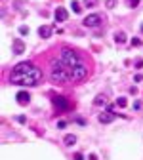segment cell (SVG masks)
Here are the masks:
<instances>
[{
	"instance_id": "25",
	"label": "cell",
	"mask_w": 143,
	"mask_h": 160,
	"mask_svg": "<svg viewBox=\"0 0 143 160\" xmlns=\"http://www.w3.org/2000/svg\"><path fill=\"white\" fill-rule=\"evenodd\" d=\"M74 160H84V156H82L80 153H76V154H74Z\"/></svg>"
},
{
	"instance_id": "1",
	"label": "cell",
	"mask_w": 143,
	"mask_h": 160,
	"mask_svg": "<svg viewBox=\"0 0 143 160\" xmlns=\"http://www.w3.org/2000/svg\"><path fill=\"white\" fill-rule=\"evenodd\" d=\"M88 69H86L82 57L78 51L63 48L59 57L52 63V80L65 84V82H80L86 78Z\"/></svg>"
},
{
	"instance_id": "27",
	"label": "cell",
	"mask_w": 143,
	"mask_h": 160,
	"mask_svg": "<svg viewBox=\"0 0 143 160\" xmlns=\"http://www.w3.org/2000/svg\"><path fill=\"white\" fill-rule=\"evenodd\" d=\"M88 160H98V156H95V154H90V156H88Z\"/></svg>"
},
{
	"instance_id": "12",
	"label": "cell",
	"mask_w": 143,
	"mask_h": 160,
	"mask_svg": "<svg viewBox=\"0 0 143 160\" xmlns=\"http://www.w3.org/2000/svg\"><path fill=\"white\" fill-rule=\"evenodd\" d=\"M76 143V135H65V145H74Z\"/></svg>"
},
{
	"instance_id": "7",
	"label": "cell",
	"mask_w": 143,
	"mask_h": 160,
	"mask_svg": "<svg viewBox=\"0 0 143 160\" xmlns=\"http://www.w3.org/2000/svg\"><path fill=\"white\" fill-rule=\"evenodd\" d=\"M38 34L42 38H50V36H52V27H50V25H42V27H38Z\"/></svg>"
},
{
	"instance_id": "2",
	"label": "cell",
	"mask_w": 143,
	"mask_h": 160,
	"mask_svg": "<svg viewBox=\"0 0 143 160\" xmlns=\"http://www.w3.org/2000/svg\"><path fill=\"white\" fill-rule=\"evenodd\" d=\"M42 78V71L29 61L17 63L10 73V82L17 86H36Z\"/></svg>"
},
{
	"instance_id": "19",
	"label": "cell",
	"mask_w": 143,
	"mask_h": 160,
	"mask_svg": "<svg viewBox=\"0 0 143 160\" xmlns=\"http://www.w3.org/2000/svg\"><path fill=\"white\" fill-rule=\"evenodd\" d=\"M19 33H21V34H23V36H25V34H27V33H29V29H27V27H19Z\"/></svg>"
},
{
	"instance_id": "6",
	"label": "cell",
	"mask_w": 143,
	"mask_h": 160,
	"mask_svg": "<svg viewBox=\"0 0 143 160\" xmlns=\"http://www.w3.org/2000/svg\"><path fill=\"white\" fill-rule=\"evenodd\" d=\"M15 99H17V103H21V105H27L31 101V95H29V92H17V94H15Z\"/></svg>"
},
{
	"instance_id": "16",
	"label": "cell",
	"mask_w": 143,
	"mask_h": 160,
	"mask_svg": "<svg viewBox=\"0 0 143 160\" xmlns=\"http://www.w3.org/2000/svg\"><path fill=\"white\" fill-rule=\"evenodd\" d=\"M128 6H130V8H136V6H139V0H128Z\"/></svg>"
},
{
	"instance_id": "23",
	"label": "cell",
	"mask_w": 143,
	"mask_h": 160,
	"mask_svg": "<svg viewBox=\"0 0 143 160\" xmlns=\"http://www.w3.org/2000/svg\"><path fill=\"white\" fill-rule=\"evenodd\" d=\"M134 109H136V111L141 109V101H136V103H134Z\"/></svg>"
},
{
	"instance_id": "9",
	"label": "cell",
	"mask_w": 143,
	"mask_h": 160,
	"mask_svg": "<svg viewBox=\"0 0 143 160\" xmlns=\"http://www.w3.org/2000/svg\"><path fill=\"white\" fill-rule=\"evenodd\" d=\"M12 48H13V54L19 55V54H23V51H25V44L21 42V40H13V46H12Z\"/></svg>"
},
{
	"instance_id": "24",
	"label": "cell",
	"mask_w": 143,
	"mask_h": 160,
	"mask_svg": "<svg viewBox=\"0 0 143 160\" xmlns=\"http://www.w3.org/2000/svg\"><path fill=\"white\" fill-rule=\"evenodd\" d=\"M134 80H136V82H141V80H143V74H136Z\"/></svg>"
},
{
	"instance_id": "28",
	"label": "cell",
	"mask_w": 143,
	"mask_h": 160,
	"mask_svg": "<svg viewBox=\"0 0 143 160\" xmlns=\"http://www.w3.org/2000/svg\"><path fill=\"white\" fill-rule=\"evenodd\" d=\"M141 33H143V23H141Z\"/></svg>"
},
{
	"instance_id": "5",
	"label": "cell",
	"mask_w": 143,
	"mask_h": 160,
	"mask_svg": "<svg viewBox=\"0 0 143 160\" xmlns=\"http://www.w3.org/2000/svg\"><path fill=\"white\" fill-rule=\"evenodd\" d=\"M115 116H116L115 112L105 111V112H99V116H98V118H99V122H101V124H111V122L115 120Z\"/></svg>"
},
{
	"instance_id": "4",
	"label": "cell",
	"mask_w": 143,
	"mask_h": 160,
	"mask_svg": "<svg viewBox=\"0 0 143 160\" xmlns=\"http://www.w3.org/2000/svg\"><path fill=\"white\" fill-rule=\"evenodd\" d=\"M101 23L99 13H90L88 17H84V27H98Z\"/></svg>"
},
{
	"instance_id": "18",
	"label": "cell",
	"mask_w": 143,
	"mask_h": 160,
	"mask_svg": "<svg viewBox=\"0 0 143 160\" xmlns=\"http://www.w3.org/2000/svg\"><path fill=\"white\" fill-rule=\"evenodd\" d=\"M132 46H141V40L139 38H132Z\"/></svg>"
},
{
	"instance_id": "15",
	"label": "cell",
	"mask_w": 143,
	"mask_h": 160,
	"mask_svg": "<svg viewBox=\"0 0 143 160\" xmlns=\"http://www.w3.org/2000/svg\"><path fill=\"white\" fill-rule=\"evenodd\" d=\"M95 4H98V0H84V6L86 8H94Z\"/></svg>"
},
{
	"instance_id": "21",
	"label": "cell",
	"mask_w": 143,
	"mask_h": 160,
	"mask_svg": "<svg viewBox=\"0 0 143 160\" xmlns=\"http://www.w3.org/2000/svg\"><path fill=\"white\" fill-rule=\"evenodd\" d=\"M116 4V0H107V8H113Z\"/></svg>"
},
{
	"instance_id": "11",
	"label": "cell",
	"mask_w": 143,
	"mask_h": 160,
	"mask_svg": "<svg viewBox=\"0 0 143 160\" xmlns=\"http://www.w3.org/2000/svg\"><path fill=\"white\" fill-rule=\"evenodd\" d=\"M115 42L124 44V42H126V34H124V33H116V34H115Z\"/></svg>"
},
{
	"instance_id": "14",
	"label": "cell",
	"mask_w": 143,
	"mask_h": 160,
	"mask_svg": "<svg viewBox=\"0 0 143 160\" xmlns=\"http://www.w3.org/2000/svg\"><path fill=\"white\" fill-rule=\"evenodd\" d=\"M71 8H73L74 13H80V4L76 2V0H73V2H71Z\"/></svg>"
},
{
	"instance_id": "13",
	"label": "cell",
	"mask_w": 143,
	"mask_h": 160,
	"mask_svg": "<svg viewBox=\"0 0 143 160\" xmlns=\"http://www.w3.org/2000/svg\"><path fill=\"white\" fill-rule=\"evenodd\" d=\"M126 105H128V99H126V97H118V99H116V107H122V109H124Z\"/></svg>"
},
{
	"instance_id": "17",
	"label": "cell",
	"mask_w": 143,
	"mask_h": 160,
	"mask_svg": "<svg viewBox=\"0 0 143 160\" xmlns=\"http://www.w3.org/2000/svg\"><path fill=\"white\" fill-rule=\"evenodd\" d=\"M57 128H59V130H63V128H67V122H65V120H59V122H57Z\"/></svg>"
},
{
	"instance_id": "22",
	"label": "cell",
	"mask_w": 143,
	"mask_h": 160,
	"mask_svg": "<svg viewBox=\"0 0 143 160\" xmlns=\"http://www.w3.org/2000/svg\"><path fill=\"white\" fill-rule=\"evenodd\" d=\"M76 124H80V126H86V120H84V118H76Z\"/></svg>"
},
{
	"instance_id": "10",
	"label": "cell",
	"mask_w": 143,
	"mask_h": 160,
	"mask_svg": "<svg viewBox=\"0 0 143 160\" xmlns=\"http://www.w3.org/2000/svg\"><path fill=\"white\" fill-rule=\"evenodd\" d=\"M105 103H107V97L103 95V94H101V95H98V97H95V99H94V105H105Z\"/></svg>"
},
{
	"instance_id": "20",
	"label": "cell",
	"mask_w": 143,
	"mask_h": 160,
	"mask_svg": "<svg viewBox=\"0 0 143 160\" xmlns=\"http://www.w3.org/2000/svg\"><path fill=\"white\" fill-rule=\"evenodd\" d=\"M141 67H143V59H137L136 61V69H141Z\"/></svg>"
},
{
	"instance_id": "26",
	"label": "cell",
	"mask_w": 143,
	"mask_h": 160,
	"mask_svg": "<svg viewBox=\"0 0 143 160\" xmlns=\"http://www.w3.org/2000/svg\"><path fill=\"white\" fill-rule=\"evenodd\" d=\"M25 120H27V118H25V116H17V122H21V124H25Z\"/></svg>"
},
{
	"instance_id": "8",
	"label": "cell",
	"mask_w": 143,
	"mask_h": 160,
	"mask_svg": "<svg viewBox=\"0 0 143 160\" xmlns=\"http://www.w3.org/2000/svg\"><path fill=\"white\" fill-rule=\"evenodd\" d=\"M67 17H69V12L65 8H57L55 10V19H57V21H65Z\"/></svg>"
},
{
	"instance_id": "3",
	"label": "cell",
	"mask_w": 143,
	"mask_h": 160,
	"mask_svg": "<svg viewBox=\"0 0 143 160\" xmlns=\"http://www.w3.org/2000/svg\"><path fill=\"white\" fill-rule=\"evenodd\" d=\"M52 103H54V107H55L57 111H69V109H71L69 99H67V97H63V95H54Z\"/></svg>"
}]
</instances>
